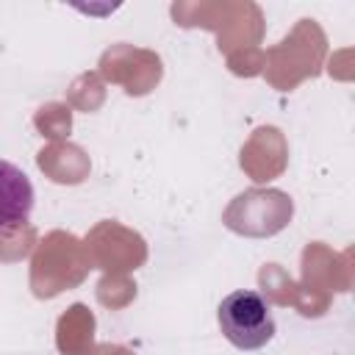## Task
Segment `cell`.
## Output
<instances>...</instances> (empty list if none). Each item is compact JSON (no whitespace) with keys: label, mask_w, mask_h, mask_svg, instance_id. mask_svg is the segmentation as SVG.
I'll return each mask as SVG.
<instances>
[{"label":"cell","mask_w":355,"mask_h":355,"mask_svg":"<svg viewBox=\"0 0 355 355\" xmlns=\"http://www.w3.org/2000/svg\"><path fill=\"white\" fill-rule=\"evenodd\" d=\"M222 336L239 349H261L275 336L272 305L250 288L233 291L219 302L216 311Z\"/></svg>","instance_id":"cell-1"},{"label":"cell","mask_w":355,"mask_h":355,"mask_svg":"<svg viewBox=\"0 0 355 355\" xmlns=\"http://www.w3.org/2000/svg\"><path fill=\"white\" fill-rule=\"evenodd\" d=\"M33 211V183L31 178L0 158V236L19 230Z\"/></svg>","instance_id":"cell-2"}]
</instances>
